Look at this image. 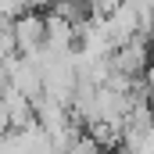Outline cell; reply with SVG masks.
Listing matches in <instances>:
<instances>
[{
	"instance_id": "cell-1",
	"label": "cell",
	"mask_w": 154,
	"mask_h": 154,
	"mask_svg": "<svg viewBox=\"0 0 154 154\" xmlns=\"http://www.w3.org/2000/svg\"><path fill=\"white\" fill-rule=\"evenodd\" d=\"M151 65H154V50L147 43V36H136L111 50V72H118V75L140 79L143 72H151Z\"/></svg>"
},
{
	"instance_id": "cell-3",
	"label": "cell",
	"mask_w": 154,
	"mask_h": 154,
	"mask_svg": "<svg viewBox=\"0 0 154 154\" xmlns=\"http://www.w3.org/2000/svg\"><path fill=\"white\" fill-rule=\"evenodd\" d=\"M11 129V118H7V111H4V104H0V133H7Z\"/></svg>"
},
{
	"instance_id": "cell-2",
	"label": "cell",
	"mask_w": 154,
	"mask_h": 154,
	"mask_svg": "<svg viewBox=\"0 0 154 154\" xmlns=\"http://www.w3.org/2000/svg\"><path fill=\"white\" fill-rule=\"evenodd\" d=\"M14 47H18V54H36L43 50V43H47V14H39V11H25L22 18H14Z\"/></svg>"
}]
</instances>
